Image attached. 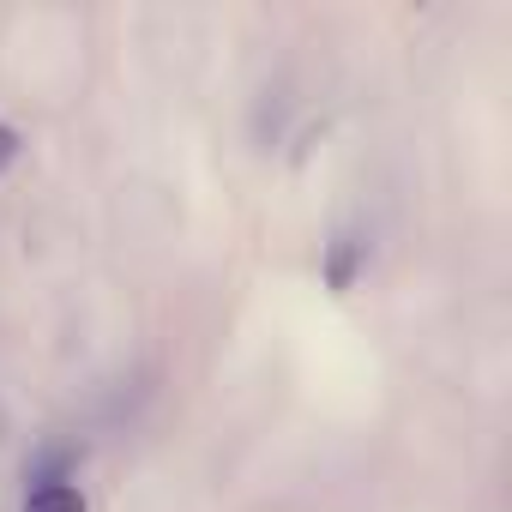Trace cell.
<instances>
[{"label":"cell","mask_w":512,"mask_h":512,"mask_svg":"<svg viewBox=\"0 0 512 512\" xmlns=\"http://www.w3.org/2000/svg\"><path fill=\"white\" fill-rule=\"evenodd\" d=\"M362 260H368V241L338 235V241H332V253H326V284H332V290H350V284H356V272H362Z\"/></svg>","instance_id":"obj_1"},{"label":"cell","mask_w":512,"mask_h":512,"mask_svg":"<svg viewBox=\"0 0 512 512\" xmlns=\"http://www.w3.org/2000/svg\"><path fill=\"white\" fill-rule=\"evenodd\" d=\"M73 464H79V452H73V446H43V452L25 464V482H31V488H55V482H73Z\"/></svg>","instance_id":"obj_2"},{"label":"cell","mask_w":512,"mask_h":512,"mask_svg":"<svg viewBox=\"0 0 512 512\" xmlns=\"http://www.w3.org/2000/svg\"><path fill=\"white\" fill-rule=\"evenodd\" d=\"M25 512H85V494L73 482H55V488H31L25 494Z\"/></svg>","instance_id":"obj_3"},{"label":"cell","mask_w":512,"mask_h":512,"mask_svg":"<svg viewBox=\"0 0 512 512\" xmlns=\"http://www.w3.org/2000/svg\"><path fill=\"white\" fill-rule=\"evenodd\" d=\"M19 157V127H7V121H0V169H7Z\"/></svg>","instance_id":"obj_4"}]
</instances>
